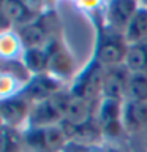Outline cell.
Segmentation results:
<instances>
[{
	"label": "cell",
	"instance_id": "cell-1",
	"mask_svg": "<svg viewBox=\"0 0 147 152\" xmlns=\"http://www.w3.org/2000/svg\"><path fill=\"white\" fill-rule=\"evenodd\" d=\"M95 24H97V38H95L92 57L98 64H101L104 68L123 65L128 54V48H130L123 33L111 30L104 24L103 14L101 19L95 21Z\"/></svg>",
	"mask_w": 147,
	"mask_h": 152
},
{
	"label": "cell",
	"instance_id": "cell-2",
	"mask_svg": "<svg viewBox=\"0 0 147 152\" xmlns=\"http://www.w3.org/2000/svg\"><path fill=\"white\" fill-rule=\"evenodd\" d=\"M25 48H43L52 38L62 37L57 13L47 7L35 21L16 30Z\"/></svg>",
	"mask_w": 147,
	"mask_h": 152
},
{
	"label": "cell",
	"instance_id": "cell-3",
	"mask_svg": "<svg viewBox=\"0 0 147 152\" xmlns=\"http://www.w3.org/2000/svg\"><path fill=\"white\" fill-rule=\"evenodd\" d=\"M103 81H104V66L92 57L76 73L68 89L74 98L97 102V100H101L103 95Z\"/></svg>",
	"mask_w": 147,
	"mask_h": 152
},
{
	"label": "cell",
	"instance_id": "cell-4",
	"mask_svg": "<svg viewBox=\"0 0 147 152\" xmlns=\"http://www.w3.org/2000/svg\"><path fill=\"white\" fill-rule=\"evenodd\" d=\"M71 100H73V95L70 94L68 87H65L63 90H60V92H57L55 95H52L51 98L33 104L27 127L43 128V127L59 125V124L63 121Z\"/></svg>",
	"mask_w": 147,
	"mask_h": 152
},
{
	"label": "cell",
	"instance_id": "cell-5",
	"mask_svg": "<svg viewBox=\"0 0 147 152\" xmlns=\"http://www.w3.org/2000/svg\"><path fill=\"white\" fill-rule=\"evenodd\" d=\"M22 132L28 152H60L70 142L60 124L43 128L27 127Z\"/></svg>",
	"mask_w": 147,
	"mask_h": 152
},
{
	"label": "cell",
	"instance_id": "cell-6",
	"mask_svg": "<svg viewBox=\"0 0 147 152\" xmlns=\"http://www.w3.org/2000/svg\"><path fill=\"white\" fill-rule=\"evenodd\" d=\"M43 48L49 56V71L47 73L55 76L62 83L73 81V78L76 76V59L68 49V46L65 45L63 38H52Z\"/></svg>",
	"mask_w": 147,
	"mask_h": 152
},
{
	"label": "cell",
	"instance_id": "cell-7",
	"mask_svg": "<svg viewBox=\"0 0 147 152\" xmlns=\"http://www.w3.org/2000/svg\"><path fill=\"white\" fill-rule=\"evenodd\" d=\"M122 108L123 102H120V100H112V98L100 100L95 117H97V122L101 128L104 140L119 138L125 132L122 121Z\"/></svg>",
	"mask_w": 147,
	"mask_h": 152
},
{
	"label": "cell",
	"instance_id": "cell-8",
	"mask_svg": "<svg viewBox=\"0 0 147 152\" xmlns=\"http://www.w3.org/2000/svg\"><path fill=\"white\" fill-rule=\"evenodd\" d=\"M63 89L65 83H62L60 79H57L51 73H41V75H32L30 81L24 86V89L21 90L19 95H22L32 104H36L51 98L52 95H55Z\"/></svg>",
	"mask_w": 147,
	"mask_h": 152
},
{
	"label": "cell",
	"instance_id": "cell-9",
	"mask_svg": "<svg viewBox=\"0 0 147 152\" xmlns=\"http://www.w3.org/2000/svg\"><path fill=\"white\" fill-rule=\"evenodd\" d=\"M33 104L27 102L22 95H14L9 98H3L0 103V117L2 125L25 130L28 125Z\"/></svg>",
	"mask_w": 147,
	"mask_h": 152
},
{
	"label": "cell",
	"instance_id": "cell-10",
	"mask_svg": "<svg viewBox=\"0 0 147 152\" xmlns=\"http://www.w3.org/2000/svg\"><path fill=\"white\" fill-rule=\"evenodd\" d=\"M139 3L133 0H111L103 7V21L114 32L123 33Z\"/></svg>",
	"mask_w": 147,
	"mask_h": 152
},
{
	"label": "cell",
	"instance_id": "cell-11",
	"mask_svg": "<svg viewBox=\"0 0 147 152\" xmlns=\"http://www.w3.org/2000/svg\"><path fill=\"white\" fill-rule=\"evenodd\" d=\"M47 7L43 3L19 2V0H3L0 3V11L7 14V18L13 22L14 28H21L40 16Z\"/></svg>",
	"mask_w": 147,
	"mask_h": 152
},
{
	"label": "cell",
	"instance_id": "cell-12",
	"mask_svg": "<svg viewBox=\"0 0 147 152\" xmlns=\"http://www.w3.org/2000/svg\"><path fill=\"white\" fill-rule=\"evenodd\" d=\"M131 71L125 65L109 66L104 68V81H103V95L101 98H112V100H127V89L130 81Z\"/></svg>",
	"mask_w": 147,
	"mask_h": 152
},
{
	"label": "cell",
	"instance_id": "cell-13",
	"mask_svg": "<svg viewBox=\"0 0 147 152\" xmlns=\"http://www.w3.org/2000/svg\"><path fill=\"white\" fill-rule=\"evenodd\" d=\"M122 121L127 133L147 130V102L125 100L122 108Z\"/></svg>",
	"mask_w": 147,
	"mask_h": 152
},
{
	"label": "cell",
	"instance_id": "cell-14",
	"mask_svg": "<svg viewBox=\"0 0 147 152\" xmlns=\"http://www.w3.org/2000/svg\"><path fill=\"white\" fill-rule=\"evenodd\" d=\"M123 37L128 45H138V43L147 41V5L139 3L127 30L123 32Z\"/></svg>",
	"mask_w": 147,
	"mask_h": 152
},
{
	"label": "cell",
	"instance_id": "cell-15",
	"mask_svg": "<svg viewBox=\"0 0 147 152\" xmlns=\"http://www.w3.org/2000/svg\"><path fill=\"white\" fill-rule=\"evenodd\" d=\"M25 46L16 30L0 33V54L2 60H16L22 59Z\"/></svg>",
	"mask_w": 147,
	"mask_h": 152
},
{
	"label": "cell",
	"instance_id": "cell-16",
	"mask_svg": "<svg viewBox=\"0 0 147 152\" xmlns=\"http://www.w3.org/2000/svg\"><path fill=\"white\" fill-rule=\"evenodd\" d=\"M22 62L30 75H41L49 71V56L44 48H25Z\"/></svg>",
	"mask_w": 147,
	"mask_h": 152
},
{
	"label": "cell",
	"instance_id": "cell-17",
	"mask_svg": "<svg viewBox=\"0 0 147 152\" xmlns=\"http://www.w3.org/2000/svg\"><path fill=\"white\" fill-rule=\"evenodd\" d=\"M123 65L131 73L147 75V41L138 43V45H130Z\"/></svg>",
	"mask_w": 147,
	"mask_h": 152
},
{
	"label": "cell",
	"instance_id": "cell-18",
	"mask_svg": "<svg viewBox=\"0 0 147 152\" xmlns=\"http://www.w3.org/2000/svg\"><path fill=\"white\" fill-rule=\"evenodd\" d=\"M0 152H27L24 132L19 128L2 125V146Z\"/></svg>",
	"mask_w": 147,
	"mask_h": 152
},
{
	"label": "cell",
	"instance_id": "cell-19",
	"mask_svg": "<svg viewBox=\"0 0 147 152\" xmlns=\"http://www.w3.org/2000/svg\"><path fill=\"white\" fill-rule=\"evenodd\" d=\"M127 100L147 102V75L131 73L127 89Z\"/></svg>",
	"mask_w": 147,
	"mask_h": 152
},
{
	"label": "cell",
	"instance_id": "cell-20",
	"mask_svg": "<svg viewBox=\"0 0 147 152\" xmlns=\"http://www.w3.org/2000/svg\"><path fill=\"white\" fill-rule=\"evenodd\" d=\"M2 73L13 76L14 79H17L19 83H22L25 86L30 81L32 75L27 70V66L24 65L22 59H16V60H2Z\"/></svg>",
	"mask_w": 147,
	"mask_h": 152
},
{
	"label": "cell",
	"instance_id": "cell-21",
	"mask_svg": "<svg viewBox=\"0 0 147 152\" xmlns=\"http://www.w3.org/2000/svg\"><path fill=\"white\" fill-rule=\"evenodd\" d=\"M85 149H87V147H84V146H81V144H76V142H68V144H66L60 152H85Z\"/></svg>",
	"mask_w": 147,
	"mask_h": 152
},
{
	"label": "cell",
	"instance_id": "cell-22",
	"mask_svg": "<svg viewBox=\"0 0 147 152\" xmlns=\"http://www.w3.org/2000/svg\"><path fill=\"white\" fill-rule=\"evenodd\" d=\"M104 152H123L122 149H119L116 146H111V144H104Z\"/></svg>",
	"mask_w": 147,
	"mask_h": 152
},
{
	"label": "cell",
	"instance_id": "cell-23",
	"mask_svg": "<svg viewBox=\"0 0 147 152\" xmlns=\"http://www.w3.org/2000/svg\"><path fill=\"white\" fill-rule=\"evenodd\" d=\"M27 152H28V151H27Z\"/></svg>",
	"mask_w": 147,
	"mask_h": 152
}]
</instances>
